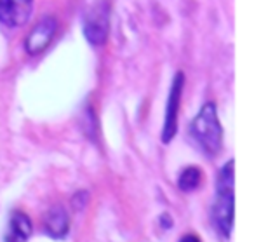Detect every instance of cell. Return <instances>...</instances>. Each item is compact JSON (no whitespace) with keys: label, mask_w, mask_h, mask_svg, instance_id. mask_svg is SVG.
I'll return each instance as SVG.
<instances>
[{"label":"cell","mask_w":254,"mask_h":242,"mask_svg":"<svg viewBox=\"0 0 254 242\" xmlns=\"http://www.w3.org/2000/svg\"><path fill=\"white\" fill-rule=\"evenodd\" d=\"M235 162L228 161L221 167L216 183V199L212 204V223L221 237L228 239L235 220Z\"/></svg>","instance_id":"cell-1"},{"label":"cell","mask_w":254,"mask_h":242,"mask_svg":"<svg viewBox=\"0 0 254 242\" xmlns=\"http://www.w3.org/2000/svg\"><path fill=\"white\" fill-rule=\"evenodd\" d=\"M190 136L198 148L209 157L219 154L223 145V129L214 103H205L190 124Z\"/></svg>","instance_id":"cell-2"},{"label":"cell","mask_w":254,"mask_h":242,"mask_svg":"<svg viewBox=\"0 0 254 242\" xmlns=\"http://www.w3.org/2000/svg\"><path fill=\"white\" fill-rule=\"evenodd\" d=\"M110 30V7L108 2L99 0L85 12L84 35L92 46H101L106 42Z\"/></svg>","instance_id":"cell-3"},{"label":"cell","mask_w":254,"mask_h":242,"mask_svg":"<svg viewBox=\"0 0 254 242\" xmlns=\"http://www.w3.org/2000/svg\"><path fill=\"white\" fill-rule=\"evenodd\" d=\"M183 85H185V75L178 72L176 77L173 81L169 91V99H167V110H166V120H164V131H162V141L169 143L174 138L178 129V112H180V103L181 94H183Z\"/></svg>","instance_id":"cell-4"},{"label":"cell","mask_w":254,"mask_h":242,"mask_svg":"<svg viewBox=\"0 0 254 242\" xmlns=\"http://www.w3.org/2000/svg\"><path fill=\"white\" fill-rule=\"evenodd\" d=\"M33 0H0V23L7 28H19L32 16Z\"/></svg>","instance_id":"cell-5"},{"label":"cell","mask_w":254,"mask_h":242,"mask_svg":"<svg viewBox=\"0 0 254 242\" xmlns=\"http://www.w3.org/2000/svg\"><path fill=\"white\" fill-rule=\"evenodd\" d=\"M58 30V21L53 18V16H46L42 18L33 30L28 33L25 40V49L28 54H40L53 40L54 33Z\"/></svg>","instance_id":"cell-6"},{"label":"cell","mask_w":254,"mask_h":242,"mask_svg":"<svg viewBox=\"0 0 254 242\" xmlns=\"http://www.w3.org/2000/svg\"><path fill=\"white\" fill-rule=\"evenodd\" d=\"M44 230L53 239H63L70 230V216L63 206H53L44 216Z\"/></svg>","instance_id":"cell-7"},{"label":"cell","mask_w":254,"mask_h":242,"mask_svg":"<svg viewBox=\"0 0 254 242\" xmlns=\"http://www.w3.org/2000/svg\"><path fill=\"white\" fill-rule=\"evenodd\" d=\"M32 235V221L23 211H14L5 232V242H26Z\"/></svg>","instance_id":"cell-8"},{"label":"cell","mask_w":254,"mask_h":242,"mask_svg":"<svg viewBox=\"0 0 254 242\" xmlns=\"http://www.w3.org/2000/svg\"><path fill=\"white\" fill-rule=\"evenodd\" d=\"M202 179V172L200 169L197 167H187L183 172L180 174V179H178V186L183 192H193L198 185H200Z\"/></svg>","instance_id":"cell-9"},{"label":"cell","mask_w":254,"mask_h":242,"mask_svg":"<svg viewBox=\"0 0 254 242\" xmlns=\"http://www.w3.org/2000/svg\"><path fill=\"white\" fill-rule=\"evenodd\" d=\"M85 202H87V192L75 193V197L71 199V204H73V207H75V209H78V211H80L82 207L85 206Z\"/></svg>","instance_id":"cell-10"},{"label":"cell","mask_w":254,"mask_h":242,"mask_svg":"<svg viewBox=\"0 0 254 242\" xmlns=\"http://www.w3.org/2000/svg\"><path fill=\"white\" fill-rule=\"evenodd\" d=\"M160 225H162L164 228H169V227H173V218H171L169 214H164V216L160 218Z\"/></svg>","instance_id":"cell-11"},{"label":"cell","mask_w":254,"mask_h":242,"mask_svg":"<svg viewBox=\"0 0 254 242\" xmlns=\"http://www.w3.org/2000/svg\"><path fill=\"white\" fill-rule=\"evenodd\" d=\"M180 242H202V241L195 234H188V235H185V237L181 239Z\"/></svg>","instance_id":"cell-12"}]
</instances>
